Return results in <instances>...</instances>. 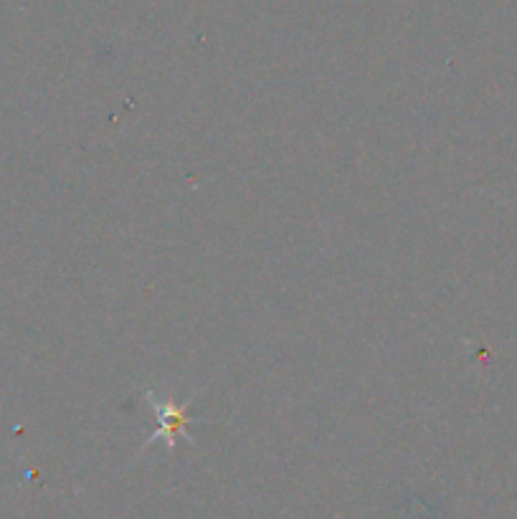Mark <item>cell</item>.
I'll list each match as a JSON object with an SVG mask.
<instances>
[{
	"instance_id": "cell-1",
	"label": "cell",
	"mask_w": 517,
	"mask_h": 519,
	"mask_svg": "<svg viewBox=\"0 0 517 519\" xmlns=\"http://www.w3.org/2000/svg\"><path fill=\"white\" fill-rule=\"evenodd\" d=\"M160 411H163V416H160V428H163V431L178 433L180 428L186 426L188 418L183 416V408H178V406H160Z\"/></svg>"
}]
</instances>
